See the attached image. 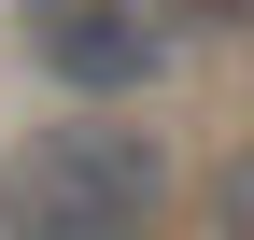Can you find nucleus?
Wrapping results in <instances>:
<instances>
[{
	"mask_svg": "<svg viewBox=\"0 0 254 240\" xmlns=\"http://www.w3.org/2000/svg\"><path fill=\"white\" fill-rule=\"evenodd\" d=\"M155 212H170V156L99 99L0 156V240H155Z\"/></svg>",
	"mask_w": 254,
	"mask_h": 240,
	"instance_id": "f257e3e1",
	"label": "nucleus"
},
{
	"mask_svg": "<svg viewBox=\"0 0 254 240\" xmlns=\"http://www.w3.org/2000/svg\"><path fill=\"white\" fill-rule=\"evenodd\" d=\"M14 43L43 85H71V99H127V85L170 71V14L155 0H14Z\"/></svg>",
	"mask_w": 254,
	"mask_h": 240,
	"instance_id": "f03ea898",
	"label": "nucleus"
},
{
	"mask_svg": "<svg viewBox=\"0 0 254 240\" xmlns=\"http://www.w3.org/2000/svg\"><path fill=\"white\" fill-rule=\"evenodd\" d=\"M212 240H254V141L212 156Z\"/></svg>",
	"mask_w": 254,
	"mask_h": 240,
	"instance_id": "7ed1b4c3",
	"label": "nucleus"
}]
</instances>
